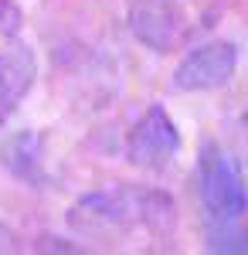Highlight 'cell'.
Instances as JSON below:
<instances>
[{"mask_svg":"<svg viewBox=\"0 0 248 255\" xmlns=\"http://www.w3.org/2000/svg\"><path fill=\"white\" fill-rule=\"evenodd\" d=\"M173 221H177V208L170 194L153 187H129V184L92 191L68 208V225L85 238H116L129 232L170 235Z\"/></svg>","mask_w":248,"mask_h":255,"instance_id":"cell-1","label":"cell"},{"mask_svg":"<svg viewBox=\"0 0 248 255\" xmlns=\"http://www.w3.org/2000/svg\"><path fill=\"white\" fill-rule=\"evenodd\" d=\"M197 187H201V204L208 211L211 225H225V221H235V218L248 215L245 174L214 143H208L201 150V160H197Z\"/></svg>","mask_w":248,"mask_h":255,"instance_id":"cell-2","label":"cell"},{"mask_svg":"<svg viewBox=\"0 0 248 255\" xmlns=\"http://www.w3.org/2000/svg\"><path fill=\"white\" fill-rule=\"evenodd\" d=\"M180 153V133L177 123L163 106H150L143 116L136 119L133 133L126 139V157L133 167L143 170H163L170 167L173 157Z\"/></svg>","mask_w":248,"mask_h":255,"instance_id":"cell-3","label":"cell"},{"mask_svg":"<svg viewBox=\"0 0 248 255\" xmlns=\"http://www.w3.org/2000/svg\"><path fill=\"white\" fill-rule=\"evenodd\" d=\"M238 68V48L231 41H211L184 55L173 72V85L180 92H208L221 89Z\"/></svg>","mask_w":248,"mask_h":255,"instance_id":"cell-4","label":"cell"},{"mask_svg":"<svg viewBox=\"0 0 248 255\" xmlns=\"http://www.w3.org/2000/svg\"><path fill=\"white\" fill-rule=\"evenodd\" d=\"M184 10H177L170 0H139L129 10V31L153 51H170L184 41Z\"/></svg>","mask_w":248,"mask_h":255,"instance_id":"cell-5","label":"cell"},{"mask_svg":"<svg viewBox=\"0 0 248 255\" xmlns=\"http://www.w3.org/2000/svg\"><path fill=\"white\" fill-rule=\"evenodd\" d=\"M0 167L10 177H17L31 187H44L48 184V170H44V139L34 129H17L0 139Z\"/></svg>","mask_w":248,"mask_h":255,"instance_id":"cell-6","label":"cell"},{"mask_svg":"<svg viewBox=\"0 0 248 255\" xmlns=\"http://www.w3.org/2000/svg\"><path fill=\"white\" fill-rule=\"evenodd\" d=\"M34 79H38V61L27 44H10L7 51H0V126L34 89Z\"/></svg>","mask_w":248,"mask_h":255,"instance_id":"cell-7","label":"cell"},{"mask_svg":"<svg viewBox=\"0 0 248 255\" xmlns=\"http://www.w3.org/2000/svg\"><path fill=\"white\" fill-rule=\"evenodd\" d=\"M208 249L211 252L248 255V221L245 218H235V221H225V225H211Z\"/></svg>","mask_w":248,"mask_h":255,"instance_id":"cell-8","label":"cell"},{"mask_svg":"<svg viewBox=\"0 0 248 255\" xmlns=\"http://www.w3.org/2000/svg\"><path fill=\"white\" fill-rule=\"evenodd\" d=\"M20 20L24 14H20L17 0H0V34H17Z\"/></svg>","mask_w":248,"mask_h":255,"instance_id":"cell-9","label":"cell"},{"mask_svg":"<svg viewBox=\"0 0 248 255\" xmlns=\"http://www.w3.org/2000/svg\"><path fill=\"white\" fill-rule=\"evenodd\" d=\"M7 252H17V235H14V228L7 221H0V255H7Z\"/></svg>","mask_w":248,"mask_h":255,"instance_id":"cell-10","label":"cell"}]
</instances>
